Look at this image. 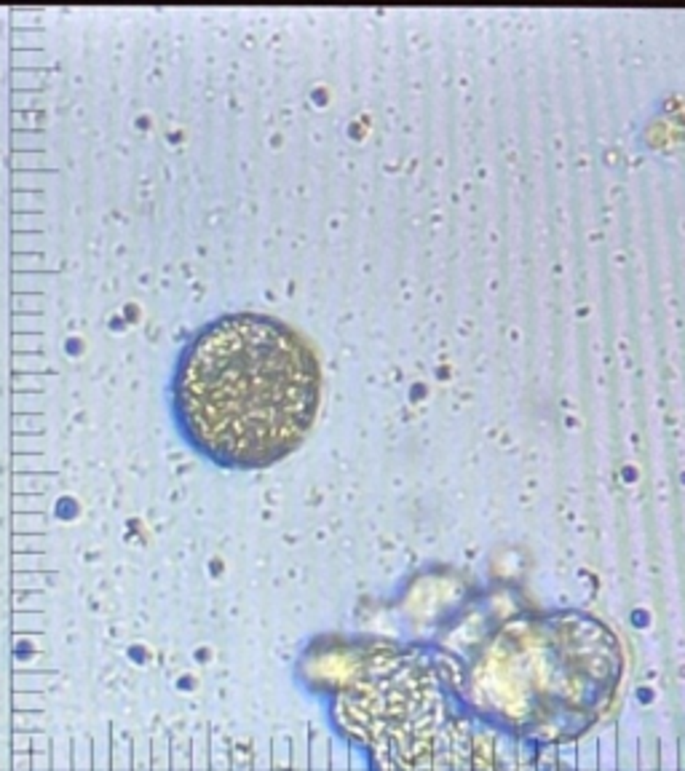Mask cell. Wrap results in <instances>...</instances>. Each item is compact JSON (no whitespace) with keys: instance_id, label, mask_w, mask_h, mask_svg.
Listing matches in <instances>:
<instances>
[{"instance_id":"6da1fadb","label":"cell","mask_w":685,"mask_h":771,"mask_svg":"<svg viewBox=\"0 0 685 771\" xmlns=\"http://www.w3.org/2000/svg\"><path fill=\"white\" fill-rule=\"evenodd\" d=\"M412 618L407 637L434 651L463 704L538 753L597 729L624 694L627 646L592 614L463 598Z\"/></svg>"},{"instance_id":"7a4b0ae2","label":"cell","mask_w":685,"mask_h":771,"mask_svg":"<svg viewBox=\"0 0 685 771\" xmlns=\"http://www.w3.org/2000/svg\"><path fill=\"white\" fill-rule=\"evenodd\" d=\"M297 678L370 771H541V753L477 718L412 637L322 634L300 653Z\"/></svg>"},{"instance_id":"3957f363","label":"cell","mask_w":685,"mask_h":771,"mask_svg":"<svg viewBox=\"0 0 685 771\" xmlns=\"http://www.w3.org/2000/svg\"><path fill=\"white\" fill-rule=\"evenodd\" d=\"M322 364L303 332L268 313H225L193 332L174 364L171 412L196 453L223 469H265L306 442Z\"/></svg>"}]
</instances>
